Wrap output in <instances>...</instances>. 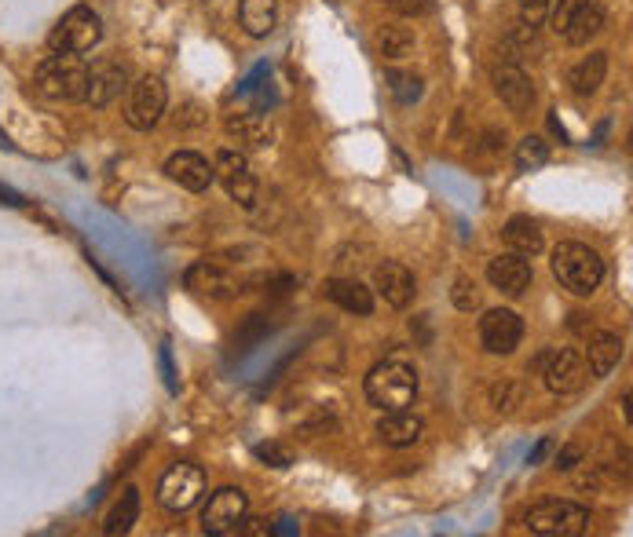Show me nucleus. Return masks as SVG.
<instances>
[{
    "label": "nucleus",
    "mask_w": 633,
    "mask_h": 537,
    "mask_svg": "<svg viewBox=\"0 0 633 537\" xmlns=\"http://www.w3.org/2000/svg\"><path fill=\"white\" fill-rule=\"evenodd\" d=\"M187 285H191L194 293H209V296H227L235 289V282H231L220 267H209V264H194L191 271H187Z\"/></svg>",
    "instance_id": "nucleus-26"
},
{
    "label": "nucleus",
    "mask_w": 633,
    "mask_h": 537,
    "mask_svg": "<svg viewBox=\"0 0 633 537\" xmlns=\"http://www.w3.org/2000/svg\"><path fill=\"white\" fill-rule=\"evenodd\" d=\"M136 519H140V490L125 486L114 508L107 512V519H103V534H129Z\"/></svg>",
    "instance_id": "nucleus-22"
},
{
    "label": "nucleus",
    "mask_w": 633,
    "mask_h": 537,
    "mask_svg": "<svg viewBox=\"0 0 633 537\" xmlns=\"http://www.w3.org/2000/svg\"><path fill=\"white\" fill-rule=\"evenodd\" d=\"M238 22L249 37H268L279 22V4L275 0H242L238 4Z\"/></svg>",
    "instance_id": "nucleus-21"
},
{
    "label": "nucleus",
    "mask_w": 633,
    "mask_h": 537,
    "mask_svg": "<svg viewBox=\"0 0 633 537\" xmlns=\"http://www.w3.org/2000/svg\"><path fill=\"white\" fill-rule=\"evenodd\" d=\"M520 15H524V26H542L549 15V0H520Z\"/></svg>",
    "instance_id": "nucleus-35"
},
{
    "label": "nucleus",
    "mask_w": 633,
    "mask_h": 537,
    "mask_svg": "<svg viewBox=\"0 0 633 537\" xmlns=\"http://www.w3.org/2000/svg\"><path fill=\"white\" fill-rule=\"evenodd\" d=\"M542 377H546V388L553 395H571L586 384L590 369H586V358L575 348H557L542 358Z\"/></svg>",
    "instance_id": "nucleus-9"
},
{
    "label": "nucleus",
    "mask_w": 633,
    "mask_h": 537,
    "mask_svg": "<svg viewBox=\"0 0 633 537\" xmlns=\"http://www.w3.org/2000/svg\"><path fill=\"white\" fill-rule=\"evenodd\" d=\"M165 176H169L172 183H180L183 190L202 194V190H209V183L216 179V172L202 154H194V150H180V154H172V158L165 161Z\"/></svg>",
    "instance_id": "nucleus-14"
},
{
    "label": "nucleus",
    "mask_w": 633,
    "mask_h": 537,
    "mask_svg": "<svg viewBox=\"0 0 633 537\" xmlns=\"http://www.w3.org/2000/svg\"><path fill=\"white\" fill-rule=\"evenodd\" d=\"M129 88V66L118 63V59H103L88 70V81H85V103L88 106H110L118 99L121 92Z\"/></svg>",
    "instance_id": "nucleus-12"
},
{
    "label": "nucleus",
    "mask_w": 633,
    "mask_h": 537,
    "mask_svg": "<svg viewBox=\"0 0 633 537\" xmlns=\"http://www.w3.org/2000/svg\"><path fill=\"white\" fill-rule=\"evenodd\" d=\"M425 432V424H421L418 413L410 410H388L381 421H377V435H381V443L385 446H414Z\"/></svg>",
    "instance_id": "nucleus-17"
},
{
    "label": "nucleus",
    "mask_w": 633,
    "mask_h": 537,
    "mask_svg": "<svg viewBox=\"0 0 633 537\" xmlns=\"http://www.w3.org/2000/svg\"><path fill=\"white\" fill-rule=\"evenodd\" d=\"M487 278L494 289H502L505 296H520L531 285V264L520 253H502L487 264Z\"/></svg>",
    "instance_id": "nucleus-16"
},
{
    "label": "nucleus",
    "mask_w": 633,
    "mask_h": 537,
    "mask_svg": "<svg viewBox=\"0 0 633 537\" xmlns=\"http://www.w3.org/2000/svg\"><path fill=\"white\" fill-rule=\"evenodd\" d=\"M549 450H553V439H542V443H538L535 450H531V457H527V464H538V461H542V457H546Z\"/></svg>",
    "instance_id": "nucleus-39"
},
{
    "label": "nucleus",
    "mask_w": 633,
    "mask_h": 537,
    "mask_svg": "<svg viewBox=\"0 0 633 537\" xmlns=\"http://www.w3.org/2000/svg\"><path fill=\"white\" fill-rule=\"evenodd\" d=\"M322 293H326V300H333V304L352 311V315H370L374 311V293L359 278H330L322 285Z\"/></svg>",
    "instance_id": "nucleus-18"
},
{
    "label": "nucleus",
    "mask_w": 633,
    "mask_h": 537,
    "mask_svg": "<svg viewBox=\"0 0 633 537\" xmlns=\"http://www.w3.org/2000/svg\"><path fill=\"white\" fill-rule=\"evenodd\" d=\"M227 132L238 136V143H249V147H260V143H268L271 139V125L268 117L253 110V114H238V117H227Z\"/></svg>",
    "instance_id": "nucleus-25"
},
{
    "label": "nucleus",
    "mask_w": 633,
    "mask_h": 537,
    "mask_svg": "<svg viewBox=\"0 0 633 537\" xmlns=\"http://www.w3.org/2000/svg\"><path fill=\"white\" fill-rule=\"evenodd\" d=\"M454 307L458 311H473L476 304H480V293H476V285L469 282V278H454Z\"/></svg>",
    "instance_id": "nucleus-32"
},
{
    "label": "nucleus",
    "mask_w": 633,
    "mask_h": 537,
    "mask_svg": "<svg viewBox=\"0 0 633 537\" xmlns=\"http://www.w3.org/2000/svg\"><path fill=\"white\" fill-rule=\"evenodd\" d=\"M366 399L377 410H407L418 399V377L403 362H381L366 377Z\"/></svg>",
    "instance_id": "nucleus-3"
},
{
    "label": "nucleus",
    "mask_w": 633,
    "mask_h": 537,
    "mask_svg": "<svg viewBox=\"0 0 633 537\" xmlns=\"http://www.w3.org/2000/svg\"><path fill=\"white\" fill-rule=\"evenodd\" d=\"M202 494H205V472L198 464H187V461L172 464L158 483V501L161 508H169V512H187V508L198 505Z\"/></svg>",
    "instance_id": "nucleus-6"
},
{
    "label": "nucleus",
    "mask_w": 633,
    "mask_h": 537,
    "mask_svg": "<svg viewBox=\"0 0 633 537\" xmlns=\"http://www.w3.org/2000/svg\"><path fill=\"white\" fill-rule=\"evenodd\" d=\"M213 172L220 176V183L227 187V194H231L242 209H253V205H257V179H253L246 158H242L238 150H227V147L220 150V154H216Z\"/></svg>",
    "instance_id": "nucleus-11"
},
{
    "label": "nucleus",
    "mask_w": 633,
    "mask_h": 537,
    "mask_svg": "<svg viewBox=\"0 0 633 537\" xmlns=\"http://www.w3.org/2000/svg\"><path fill=\"white\" fill-rule=\"evenodd\" d=\"M520 337H524V322L509 307H494L480 318V340L491 355H513Z\"/></svg>",
    "instance_id": "nucleus-10"
},
{
    "label": "nucleus",
    "mask_w": 633,
    "mask_h": 537,
    "mask_svg": "<svg viewBox=\"0 0 633 537\" xmlns=\"http://www.w3.org/2000/svg\"><path fill=\"white\" fill-rule=\"evenodd\" d=\"M527 530L549 537H575L590 527V508L575 505V501H560V497H549V501H538L531 512H527Z\"/></svg>",
    "instance_id": "nucleus-5"
},
{
    "label": "nucleus",
    "mask_w": 633,
    "mask_h": 537,
    "mask_svg": "<svg viewBox=\"0 0 633 537\" xmlns=\"http://www.w3.org/2000/svg\"><path fill=\"white\" fill-rule=\"evenodd\" d=\"M293 519H279V527H275V534H293Z\"/></svg>",
    "instance_id": "nucleus-40"
},
{
    "label": "nucleus",
    "mask_w": 633,
    "mask_h": 537,
    "mask_svg": "<svg viewBox=\"0 0 633 537\" xmlns=\"http://www.w3.org/2000/svg\"><path fill=\"white\" fill-rule=\"evenodd\" d=\"M374 289L385 296L388 307L403 311V307L414 300V274L399 264V260H385V264L374 267Z\"/></svg>",
    "instance_id": "nucleus-15"
},
{
    "label": "nucleus",
    "mask_w": 633,
    "mask_h": 537,
    "mask_svg": "<svg viewBox=\"0 0 633 537\" xmlns=\"http://www.w3.org/2000/svg\"><path fill=\"white\" fill-rule=\"evenodd\" d=\"M414 52V33L407 26H388L381 30V55L385 59H403V55Z\"/></svg>",
    "instance_id": "nucleus-29"
},
{
    "label": "nucleus",
    "mask_w": 633,
    "mask_h": 537,
    "mask_svg": "<svg viewBox=\"0 0 633 537\" xmlns=\"http://www.w3.org/2000/svg\"><path fill=\"white\" fill-rule=\"evenodd\" d=\"M520 395H524V388H520L516 380H498V384L491 388L494 410H513L516 402H520Z\"/></svg>",
    "instance_id": "nucleus-31"
},
{
    "label": "nucleus",
    "mask_w": 633,
    "mask_h": 537,
    "mask_svg": "<svg viewBox=\"0 0 633 537\" xmlns=\"http://www.w3.org/2000/svg\"><path fill=\"white\" fill-rule=\"evenodd\" d=\"M623 358V340L615 333H590V348H586V369L593 377H608Z\"/></svg>",
    "instance_id": "nucleus-19"
},
{
    "label": "nucleus",
    "mask_w": 633,
    "mask_h": 537,
    "mask_svg": "<svg viewBox=\"0 0 633 537\" xmlns=\"http://www.w3.org/2000/svg\"><path fill=\"white\" fill-rule=\"evenodd\" d=\"M161 369H165V384H169V391H176V373H172L169 348H161Z\"/></svg>",
    "instance_id": "nucleus-37"
},
{
    "label": "nucleus",
    "mask_w": 633,
    "mask_h": 537,
    "mask_svg": "<svg viewBox=\"0 0 633 537\" xmlns=\"http://www.w3.org/2000/svg\"><path fill=\"white\" fill-rule=\"evenodd\" d=\"M505 245L520 256H538L546 249V238H542V227H538L531 216H513V220L502 227Z\"/></svg>",
    "instance_id": "nucleus-20"
},
{
    "label": "nucleus",
    "mask_w": 633,
    "mask_h": 537,
    "mask_svg": "<svg viewBox=\"0 0 633 537\" xmlns=\"http://www.w3.org/2000/svg\"><path fill=\"white\" fill-rule=\"evenodd\" d=\"M0 205H11V209H19L22 194H19V190H11V187H4V183H0Z\"/></svg>",
    "instance_id": "nucleus-38"
},
{
    "label": "nucleus",
    "mask_w": 633,
    "mask_h": 537,
    "mask_svg": "<svg viewBox=\"0 0 633 537\" xmlns=\"http://www.w3.org/2000/svg\"><path fill=\"white\" fill-rule=\"evenodd\" d=\"M253 453H257L260 461H268L271 468H290V464H293V453L286 450V446H279V443H260Z\"/></svg>",
    "instance_id": "nucleus-33"
},
{
    "label": "nucleus",
    "mask_w": 633,
    "mask_h": 537,
    "mask_svg": "<svg viewBox=\"0 0 633 537\" xmlns=\"http://www.w3.org/2000/svg\"><path fill=\"white\" fill-rule=\"evenodd\" d=\"M549 128H553V132H557L560 139H568V132H564V125H560L557 117H549Z\"/></svg>",
    "instance_id": "nucleus-41"
},
{
    "label": "nucleus",
    "mask_w": 633,
    "mask_h": 537,
    "mask_svg": "<svg viewBox=\"0 0 633 537\" xmlns=\"http://www.w3.org/2000/svg\"><path fill=\"white\" fill-rule=\"evenodd\" d=\"M549 161V147H546V139H538V136H527L516 143V169L520 172H531L538 169V165H546Z\"/></svg>",
    "instance_id": "nucleus-28"
},
{
    "label": "nucleus",
    "mask_w": 633,
    "mask_h": 537,
    "mask_svg": "<svg viewBox=\"0 0 633 537\" xmlns=\"http://www.w3.org/2000/svg\"><path fill=\"white\" fill-rule=\"evenodd\" d=\"M246 516H249L246 494L235 490V486H224V490H216L209 497V505L202 512V530L205 534H238V530L246 527Z\"/></svg>",
    "instance_id": "nucleus-7"
},
{
    "label": "nucleus",
    "mask_w": 633,
    "mask_h": 537,
    "mask_svg": "<svg viewBox=\"0 0 633 537\" xmlns=\"http://www.w3.org/2000/svg\"><path fill=\"white\" fill-rule=\"evenodd\" d=\"M582 4H586V0H549V15H546V19L553 22V30L564 33V30H568L571 15H575Z\"/></svg>",
    "instance_id": "nucleus-30"
},
{
    "label": "nucleus",
    "mask_w": 633,
    "mask_h": 537,
    "mask_svg": "<svg viewBox=\"0 0 633 537\" xmlns=\"http://www.w3.org/2000/svg\"><path fill=\"white\" fill-rule=\"evenodd\" d=\"M388 8L407 15V19H421V15H432V11H436V0H388Z\"/></svg>",
    "instance_id": "nucleus-34"
},
{
    "label": "nucleus",
    "mask_w": 633,
    "mask_h": 537,
    "mask_svg": "<svg viewBox=\"0 0 633 537\" xmlns=\"http://www.w3.org/2000/svg\"><path fill=\"white\" fill-rule=\"evenodd\" d=\"M165 81L161 77H140L136 85L129 88V106H125V121H129L136 132H147L161 121L165 114Z\"/></svg>",
    "instance_id": "nucleus-8"
},
{
    "label": "nucleus",
    "mask_w": 633,
    "mask_h": 537,
    "mask_svg": "<svg viewBox=\"0 0 633 537\" xmlns=\"http://www.w3.org/2000/svg\"><path fill=\"white\" fill-rule=\"evenodd\" d=\"M388 88H392V99H396L399 106H414L421 99V92H425L418 74H399V70L388 74Z\"/></svg>",
    "instance_id": "nucleus-27"
},
{
    "label": "nucleus",
    "mask_w": 633,
    "mask_h": 537,
    "mask_svg": "<svg viewBox=\"0 0 633 537\" xmlns=\"http://www.w3.org/2000/svg\"><path fill=\"white\" fill-rule=\"evenodd\" d=\"M494 92H498V99H502L513 114H524V110H531V103H535V88H531V81H527V74L520 70V66L513 63H502L494 66Z\"/></svg>",
    "instance_id": "nucleus-13"
},
{
    "label": "nucleus",
    "mask_w": 633,
    "mask_h": 537,
    "mask_svg": "<svg viewBox=\"0 0 633 537\" xmlns=\"http://www.w3.org/2000/svg\"><path fill=\"white\" fill-rule=\"evenodd\" d=\"M579 457H582L579 446H564V450L557 453V468H575V464H579Z\"/></svg>",
    "instance_id": "nucleus-36"
},
{
    "label": "nucleus",
    "mask_w": 633,
    "mask_h": 537,
    "mask_svg": "<svg viewBox=\"0 0 633 537\" xmlns=\"http://www.w3.org/2000/svg\"><path fill=\"white\" fill-rule=\"evenodd\" d=\"M99 37H103V22H99V15L88 4H77V8H70L63 15V19L55 22V30L48 33V48L52 52H92L99 44Z\"/></svg>",
    "instance_id": "nucleus-4"
},
{
    "label": "nucleus",
    "mask_w": 633,
    "mask_h": 537,
    "mask_svg": "<svg viewBox=\"0 0 633 537\" xmlns=\"http://www.w3.org/2000/svg\"><path fill=\"white\" fill-rule=\"evenodd\" d=\"M0 147H8V150H11V143H8V136H4V132H0Z\"/></svg>",
    "instance_id": "nucleus-42"
},
{
    "label": "nucleus",
    "mask_w": 633,
    "mask_h": 537,
    "mask_svg": "<svg viewBox=\"0 0 633 537\" xmlns=\"http://www.w3.org/2000/svg\"><path fill=\"white\" fill-rule=\"evenodd\" d=\"M601 30H604V8L593 4V0H586V4L571 15L564 37H568V44H590V37H597Z\"/></svg>",
    "instance_id": "nucleus-24"
},
{
    "label": "nucleus",
    "mask_w": 633,
    "mask_h": 537,
    "mask_svg": "<svg viewBox=\"0 0 633 537\" xmlns=\"http://www.w3.org/2000/svg\"><path fill=\"white\" fill-rule=\"evenodd\" d=\"M553 274L575 296H590L604 282V260L582 242H560L553 249Z\"/></svg>",
    "instance_id": "nucleus-2"
},
{
    "label": "nucleus",
    "mask_w": 633,
    "mask_h": 537,
    "mask_svg": "<svg viewBox=\"0 0 633 537\" xmlns=\"http://www.w3.org/2000/svg\"><path fill=\"white\" fill-rule=\"evenodd\" d=\"M604 70H608V55H604V52H590V55H586V59H582V63L568 74L571 92H575V95H593L597 88H601Z\"/></svg>",
    "instance_id": "nucleus-23"
},
{
    "label": "nucleus",
    "mask_w": 633,
    "mask_h": 537,
    "mask_svg": "<svg viewBox=\"0 0 633 537\" xmlns=\"http://www.w3.org/2000/svg\"><path fill=\"white\" fill-rule=\"evenodd\" d=\"M85 81H88V66L81 63L74 52L48 55V59L37 66V74H33V88H37L44 99H55V103L85 99Z\"/></svg>",
    "instance_id": "nucleus-1"
}]
</instances>
